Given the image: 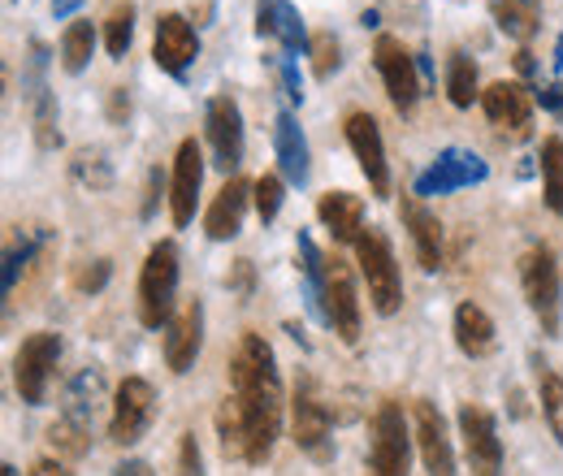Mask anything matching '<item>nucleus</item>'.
<instances>
[{
    "mask_svg": "<svg viewBox=\"0 0 563 476\" xmlns=\"http://www.w3.org/2000/svg\"><path fill=\"white\" fill-rule=\"evenodd\" d=\"M0 476H13V468H0Z\"/></svg>",
    "mask_w": 563,
    "mask_h": 476,
    "instance_id": "nucleus-42",
    "label": "nucleus"
},
{
    "mask_svg": "<svg viewBox=\"0 0 563 476\" xmlns=\"http://www.w3.org/2000/svg\"><path fill=\"white\" fill-rule=\"evenodd\" d=\"M57 359H62V339H57V334H48V330L31 334V339L18 346V355H13V381H18L22 403H31V408H35V403H44Z\"/></svg>",
    "mask_w": 563,
    "mask_h": 476,
    "instance_id": "nucleus-5",
    "label": "nucleus"
},
{
    "mask_svg": "<svg viewBox=\"0 0 563 476\" xmlns=\"http://www.w3.org/2000/svg\"><path fill=\"white\" fill-rule=\"evenodd\" d=\"M482 109L490 118V126L503 139H529V126H533V96L525 82L516 78H498L482 91Z\"/></svg>",
    "mask_w": 563,
    "mask_h": 476,
    "instance_id": "nucleus-9",
    "label": "nucleus"
},
{
    "mask_svg": "<svg viewBox=\"0 0 563 476\" xmlns=\"http://www.w3.org/2000/svg\"><path fill=\"white\" fill-rule=\"evenodd\" d=\"M355 265L368 281V299L382 317H395L399 303H404V277H399V265H395V252L386 243L382 230H364L355 239Z\"/></svg>",
    "mask_w": 563,
    "mask_h": 476,
    "instance_id": "nucleus-3",
    "label": "nucleus"
},
{
    "mask_svg": "<svg viewBox=\"0 0 563 476\" xmlns=\"http://www.w3.org/2000/svg\"><path fill=\"white\" fill-rule=\"evenodd\" d=\"M343 131H347L355 160H360V169L368 178V191L377 200H386L390 196V165H386V143H382V131H377V118L364 113V109H352L347 122H343Z\"/></svg>",
    "mask_w": 563,
    "mask_h": 476,
    "instance_id": "nucleus-10",
    "label": "nucleus"
},
{
    "mask_svg": "<svg viewBox=\"0 0 563 476\" xmlns=\"http://www.w3.org/2000/svg\"><path fill=\"white\" fill-rule=\"evenodd\" d=\"M230 399L239 403L247 433V464H265L282 433V377L274 346L261 334H243L230 355Z\"/></svg>",
    "mask_w": 563,
    "mask_h": 476,
    "instance_id": "nucleus-1",
    "label": "nucleus"
},
{
    "mask_svg": "<svg viewBox=\"0 0 563 476\" xmlns=\"http://www.w3.org/2000/svg\"><path fill=\"white\" fill-rule=\"evenodd\" d=\"M482 178H486L482 156H473V152H442L438 165L417 182V196H433V191L446 196V191H455L464 182H482Z\"/></svg>",
    "mask_w": 563,
    "mask_h": 476,
    "instance_id": "nucleus-21",
    "label": "nucleus"
},
{
    "mask_svg": "<svg viewBox=\"0 0 563 476\" xmlns=\"http://www.w3.org/2000/svg\"><path fill=\"white\" fill-rule=\"evenodd\" d=\"M126 113H131V100H126V91L118 87V91H113V122H122Z\"/></svg>",
    "mask_w": 563,
    "mask_h": 476,
    "instance_id": "nucleus-40",
    "label": "nucleus"
},
{
    "mask_svg": "<svg viewBox=\"0 0 563 476\" xmlns=\"http://www.w3.org/2000/svg\"><path fill=\"white\" fill-rule=\"evenodd\" d=\"M408 424L399 403H382L373 420V455H368V476H408Z\"/></svg>",
    "mask_w": 563,
    "mask_h": 476,
    "instance_id": "nucleus-8",
    "label": "nucleus"
},
{
    "mask_svg": "<svg viewBox=\"0 0 563 476\" xmlns=\"http://www.w3.org/2000/svg\"><path fill=\"white\" fill-rule=\"evenodd\" d=\"M200 346H205V308H200V299H187V303L174 312V321H169V334H165V364L183 377V373H191Z\"/></svg>",
    "mask_w": 563,
    "mask_h": 476,
    "instance_id": "nucleus-16",
    "label": "nucleus"
},
{
    "mask_svg": "<svg viewBox=\"0 0 563 476\" xmlns=\"http://www.w3.org/2000/svg\"><path fill=\"white\" fill-rule=\"evenodd\" d=\"M26 476H74V473L66 468V464H62V460H35Z\"/></svg>",
    "mask_w": 563,
    "mask_h": 476,
    "instance_id": "nucleus-38",
    "label": "nucleus"
},
{
    "mask_svg": "<svg viewBox=\"0 0 563 476\" xmlns=\"http://www.w3.org/2000/svg\"><path fill=\"white\" fill-rule=\"evenodd\" d=\"M446 96H451L455 109H468L482 96L477 91V66H473V57H464V53L451 57V66H446Z\"/></svg>",
    "mask_w": 563,
    "mask_h": 476,
    "instance_id": "nucleus-29",
    "label": "nucleus"
},
{
    "mask_svg": "<svg viewBox=\"0 0 563 476\" xmlns=\"http://www.w3.org/2000/svg\"><path fill=\"white\" fill-rule=\"evenodd\" d=\"M308 53H312V74H317V78H330L334 69L343 66V53H339V40H334L330 31H317V35L308 40Z\"/></svg>",
    "mask_w": 563,
    "mask_h": 476,
    "instance_id": "nucleus-33",
    "label": "nucleus"
},
{
    "mask_svg": "<svg viewBox=\"0 0 563 476\" xmlns=\"http://www.w3.org/2000/svg\"><path fill=\"white\" fill-rule=\"evenodd\" d=\"M178 476H205V455H200L196 433H183L178 442Z\"/></svg>",
    "mask_w": 563,
    "mask_h": 476,
    "instance_id": "nucleus-35",
    "label": "nucleus"
},
{
    "mask_svg": "<svg viewBox=\"0 0 563 476\" xmlns=\"http://www.w3.org/2000/svg\"><path fill=\"white\" fill-rule=\"evenodd\" d=\"M460 438H464V460H468L473 476L503 473V442H498V429H494L490 411L464 403L460 408Z\"/></svg>",
    "mask_w": 563,
    "mask_h": 476,
    "instance_id": "nucleus-12",
    "label": "nucleus"
},
{
    "mask_svg": "<svg viewBox=\"0 0 563 476\" xmlns=\"http://www.w3.org/2000/svg\"><path fill=\"white\" fill-rule=\"evenodd\" d=\"M35 135H40V147H53L57 135H53V100L40 96V109H35Z\"/></svg>",
    "mask_w": 563,
    "mask_h": 476,
    "instance_id": "nucleus-36",
    "label": "nucleus"
},
{
    "mask_svg": "<svg viewBox=\"0 0 563 476\" xmlns=\"http://www.w3.org/2000/svg\"><path fill=\"white\" fill-rule=\"evenodd\" d=\"M209 147H212V165L234 178L239 160H243V113L234 104V96H212L209 100Z\"/></svg>",
    "mask_w": 563,
    "mask_h": 476,
    "instance_id": "nucleus-13",
    "label": "nucleus"
},
{
    "mask_svg": "<svg viewBox=\"0 0 563 476\" xmlns=\"http://www.w3.org/2000/svg\"><path fill=\"white\" fill-rule=\"evenodd\" d=\"M373 62H377V74L386 82V96L390 104L408 118L421 100V78H417V57L395 40V35H377V48H373Z\"/></svg>",
    "mask_w": 563,
    "mask_h": 476,
    "instance_id": "nucleus-7",
    "label": "nucleus"
},
{
    "mask_svg": "<svg viewBox=\"0 0 563 476\" xmlns=\"http://www.w3.org/2000/svg\"><path fill=\"white\" fill-rule=\"evenodd\" d=\"M48 442H53V451L57 455H66V460H82L87 455V420H74V416H62V420H53V429H48Z\"/></svg>",
    "mask_w": 563,
    "mask_h": 476,
    "instance_id": "nucleus-32",
    "label": "nucleus"
},
{
    "mask_svg": "<svg viewBox=\"0 0 563 476\" xmlns=\"http://www.w3.org/2000/svg\"><path fill=\"white\" fill-rule=\"evenodd\" d=\"M113 476H156V473H152L143 460H126V464H118V468H113Z\"/></svg>",
    "mask_w": 563,
    "mask_h": 476,
    "instance_id": "nucleus-39",
    "label": "nucleus"
},
{
    "mask_svg": "<svg viewBox=\"0 0 563 476\" xmlns=\"http://www.w3.org/2000/svg\"><path fill=\"white\" fill-rule=\"evenodd\" d=\"M321 299H325V321L334 325V334L355 346L360 342V295H355L352 265L330 256L321 269Z\"/></svg>",
    "mask_w": 563,
    "mask_h": 476,
    "instance_id": "nucleus-6",
    "label": "nucleus"
},
{
    "mask_svg": "<svg viewBox=\"0 0 563 476\" xmlns=\"http://www.w3.org/2000/svg\"><path fill=\"white\" fill-rule=\"evenodd\" d=\"M104 281H109V261H96L91 269L74 273V286H78V290H100Z\"/></svg>",
    "mask_w": 563,
    "mask_h": 476,
    "instance_id": "nucleus-37",
    "label": "nucleus"
},
{
    "mask_svg": "<svg viewBox=\"0 0 563 476\" xmlns=\"http://www.w3.org/2000/svg\"><path fill=\"white\" fill-rule=\"evenodd\" d=\"M256 26H261V35H274L286 53H299L303 44H308V35H303V22H299V9L290 4V0H261L256 4Z\"/></svg>",
    "mask_w": 563,
    "mask_h": 476,
    "instance_id": "nucleus-23",
    "label": "nucleus"
},
{
    "mask_svg": "<svg viewBox=\"0 0 563 476\" xmlns=\"http://www.w3.org/2000/svg\"><path fill=\"white\" fill-rule=\"evenodd\" d=\"M455 342L468 359H482L494 351V321L486 317V308L477 303H460L455 308Z\"/></svg>",
    "mask_w": 563,
    "mask_h": 476,
    "instance_id": "nucleus-25",
    "label": "nucleus"
},
{
    "mask_svg": "<svg viewBox=\"0 0 563 476\" xmlns=\"http://www.w3.org/2000/svg\"><path fill=\"white\" fill-rule=\"evenodd\" d=\"M131 35H135V4L118 0L109 9V18H104V48H109V57H126Z\"/></svg>",
    "mask_w": 563,
    "mask_h": 476,
    "instance_id": "nucleus-31",
    "label": "nucleus"
},
{
    "mask_svg": "<svg viewBox=\"0 0 563 476\" xmlns=\"http://www.w3.org/2000/svg\"><path fill=\"white\" fill-rule=\"evenodd\" d=\"M542 196L555 217H563V139L542 143Z\"/></svg>",
    "mask_w": 563,
    "mask_h": 476,
    "instance_id": "nucleus-28",
    "label": "nucleus"
},
{
    "mask_svg": "<svg viewBox=\"0 0 563 476\" xmlns=\"http://www.w3.org/2000/svg\"><path fill=\"white\" fill-rule=\"evenodd\" d=\"M256 182H243V178H225V187L212 196L209 212H205V230H209L212 243H225L243 230V212H247V200H252Z\"/></svg>",
    "mask_w": 563,
    "mask_h": 476,
    "instance_id": "nucleus-19",
    "label": "nucleus"
},
{
    "mask_svg": "<svg viewBox=\"0 0 563 476\" xmlns=\"http://www.w3.org/2000/svg\"><path fill=\"white\" fill-rule=\"evenodd\" d=\"M520 286L525 299L533 308V317L542 321V334H560V265L551 247H529L520 261Z\"/></svg>",
    "mask_w": 563,
    "mask_h": 476,
    "instance_id": "nucleus-4",
    "label": "nucleus"
},
{
    "mask_svg": "<svg viewBox=\"0 0 563 476\" xmlns=\"http://www.w3.org/2000/svg\"><path fill=\"white\" fill-rule=\"evenodd\" d=\"M494 18L503 35H511L516 44H529L542 26V0H494Z\"/></svg>",
    "mask_w": 563,
    "mask_h": 476,
    "instance_id": "nucleus-26",
    "label": "nucleus"
},
{
    "mask_svg": "<svg viewBox=\"0 0 563 476\" xmlns=\"http://www.w3.org/2000/svg\"><path fill=\"white\" fill-rule=\"evenodd\" d=\"M152 411H156V390L147 377H126L113 395V420H109V442L118 446H131L140 442L143 429L152 424Z\"/></svg>",
    "mask_w": 563,
    "mask_h": 476,
    "instance_id": "nucleus-11",
    "label": "nucleus"
},
{
    "mask_svg": "<svg viewBox=\"0 0 563 476\" xmlns=\"http://www.w3.org/2000/svg\"><path fill=\"white\" fill-rule=\"evenodd\" d=\"M290 433H295V446L299 451H312L321 455L325 438H330V408L321 403L317 386L312 381H299L295 386V399H290Z\"/></svg>",
    "mask_w": 563,
    "mask_h": 476,
    "instance_id": "nucleus-17",
    "label": "nucleus"
},
{
    "mask_svg": "<svg viewBox=\"0 0 563 476\" xmlns=\"http://www.w3.org/2000/svg\"><path fill=\"white\" fill-rule=\"evenodd\" d=\"M252 200H256V212H261V221H274L282 212V178L278 174H265V178H256V191H252Z\"/></svg>",
    "mask_w": 563,
    "mask_h": 476,
    "instance_id": "nucleus-34",
    "label": "nucleus"
},
{
    "mask_svg": "<svg viewBox=\"0 0 563 476\" xmlns=\"http://www.w3.org/2000/svg\"><path fill=\"white\" fill-rule=\"evenodd\" d=\"M412 420H417V446H421V460L429 476H455V451H451L442 411L433 408L429 399H417Z\"/></svg>",
    "mask_w": 563,
    "mask_h": 476,
    "instance_id": "nucleus-18",
    "label": "nucleus"
},
{
    "mask_svg": "<svg viewBox=\"0 0 563 476\" xmlns=\"http://www.w3.org/2000/svg\"><path fill=\"white\" fill-rule=\"evenodd\" d=\"M174 290H178V247L165 239L147 252L140 269V321L147 330L174 321Z\"/></svg>",
    "mask_w": 563,
    "mask_h": 476,
    "instance_id": "nucleus-2",
    "label": "nucleus"
},
{
    "mask_svg": "<svg viewBox=\"0 0 563 476\" xmlns=\"http://www.w3.org/2000/svg\"><path fill=\"white\" fill-rule=\"evenodd\" d=\"M399 217H404V225H408V234H412V247H417L421 269L424 273L442 269V221H438V212H429L417 196H404Z\"/></svg>",
    "mask_w": 563,
    "mask_h": 476,
    "instance_id": "nucleus-20",
    "label": "nucleus"
},
{
    "mask_svg": "<svg viewBox=\"0 0 563 476\" xmlns=\"http://www.w3.org/2000/svg\"><path fill=\"white\" fill-rule=\"evenodd\" d=\"M234 286H239V290H247V286H252V261H239V277H234Z\"/></svg>",
    "mask_w": 563,
    "mask_h": 476,
    "instance_id": "nucleus-41",
    "label": "nucleus"
},
{
    "mask_svg": "<svg viewBox=\"0 0 563 476\" xmlns=\"http://www.w3.org/2000/svg\"><path fill=\"white\" fill-rule=\"evenodd\" d=\"M317 217H321V225L330 230L334 243H352L355 247V239L364 234V200L352 191H325L317 200Z\"/></svg>",
    "mask_w": 563,
    "mask_h": 476,
    "instance_id": "nucleus-22",
    "label": "nucleus"
},
{
    "mask_svg": "<svg viewBox=\"0 0 563 476\" xmlns=\"http://www.w3.org/2000/svg\"><path fill=\"white\" fill-rule=\"evenodd\" d=\"M274 147H278V165L286 182H308V139L299 131V122L290 113H278L274 122Z\"/></svg>",
    "mask_w": 563,
    "mask_h": 476,
    "instance_id": "nucleus-24",
    "label": "nucleus"
},
{
    "mask_svg": "<svg viewBox=\"0 0 563 476\" xmlns=\"http://www.w3.org/2000/svg\"><path fill=\"white\" fill-rule=\"evenodd\" d=\"M200 57V35L183 13H161L152 31V62L165 74H183Z\"/></svg>",
    "mask_w": 563,
    "mask_h": 476,
    "instance_id": "nucleus-14",
    "label": "nucleus"
},
{
    "mask_svg": "<svg viewBox=\"0 0 563 476\" xmlns=\"http://www.w3.org/2000/svg\"><path fill=\"white\" fill-rule=\"evenodd\" d=\"M91 48H96V26L87 18H74L62 35V66L78 74V69L91 62Z\"/></svg>",
    "mask_w": 563,
    "mask_h": 476,
    "instance_id": "nucleus-27",
    "label": "nucleus"
},
{
    "mask_svg": "<svg viewBox=\"0 0 563 476\" xmlns=\"http://www.w3.org/2000/svg\"><path fill=\"white\" fill-rule=\"evenodd\" d=\"M538 399H542V416L551 424V433L563 442V377L555 368H547L538 359Z\"/></svg>",
    "mask_w": 563,
    "mask_h": 476,
    "instance_id": "nucleus-30",
    "label": "nucleus"
},
{
    "mask_svg": "<svg viewBox=\"0 0 563 476\" xmlns=\"http://www.w3.org/2000/svg\"><path fill=\"white\" fill-rule=\"evenodd\" d=\"M200 182H205V152L196 139H183L174 152V182H169V217L174 225H191L196 200H200Z\"/></svg>",
    "mask_w": 563,
    "mask_h": 476,
    "instance_id": "nucleus-15",
    "label": "nucleus"
}]
</instances>
